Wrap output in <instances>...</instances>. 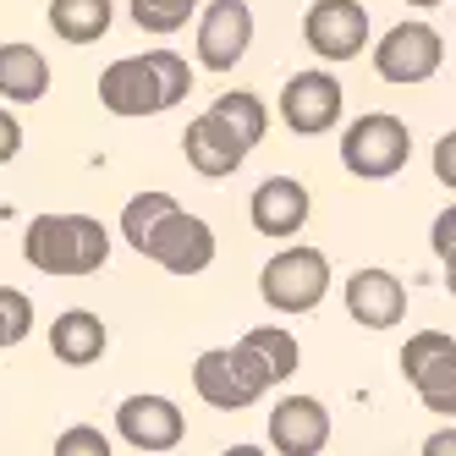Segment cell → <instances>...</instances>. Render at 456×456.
Listing matches in <instances>:
<instances>
[{"label": "cell", "mask_w": 456, "mask_h": 456, "mask_svg": "<svg viewBox=\"0 0 456 456\" xmlns=\"http://www.w3.org/2000/svg\"><path fill=\"white\" fill-rule=\"evenodd\" d=\"M192 94V67L176 50H143V55H121L100 72V105L110 116H159L176 110Z\"/></svg>", "instance_id": "6da1fadb"}, {"label": "cell", "mask_w": 456, "mask_h": 456, "mask_svg": "<svg viewBox=\"0 0 456 456\" xmlns=\"http://www.w3.org/2000/svg\"><path fill=\"white\" fill-rule=\"evenodd\" d=\"M22 258L39 275H100L110 265V232L94 215H34L22 232Z\"/></svg>", "instance_id": "7a4b0ae2"}, {"label": "cell", "mask_w": 456, "mask_h": 456, "mask_svg": "<svg viewBox=\"0 0 456 456\" xmlns=\"http://www.w3.org/2000/svg\"><path fill=\"white\" fill-rule=\"evenodd\" d=\"M407 159H412V133L390 110H369L341 133V166L357 182H390Z\"/></svg>", "instance_id": "3957f363"}, {"label": "cell", "mask_w": 456, "mask_h": 456, "mask_svg": "<svg viewBox=\"0 0 456 456\" xmlns=\"http://www.w3.org/2000/svg\"><path fill=\"white\" fill-rule=\"evenodd\" d=\"M330 291V258L319 248H286L258 270V297L275 314H314Z\"/></svg>", "instance_id": "277c9868"}, {"label": "cell", "mask_w": 456, "mask_h": 456, "mask_svg": "<svg viewBox=\"0 0 456 456\" xmlns=\"http://www.w3.org/2000/svg\"><path fill=\"white\" fill-rule=\"evenodd\" d=\"M341 110H346V88L324 67L291 72L286 88H281V121L297 138H319V133H330V126H341Z\"/></svg>", "instance_id": "5b68a950"}, {"label": "cell", "mask_w": 456, "mask_h": 456, "mask_svg": "<svg viewBox=\"0 0 456 456\" xmlns=\"http://www.w3.org/2000/svg\"><path fill=\"white\" fill-rule=\"evenodd\" d=\"M440 61H445V39L435 34L429 22H396L390 34L374 45V72L385 83H396V88H412V83H429L440 72Z\"/></svg>", "instance_id": "8992f818"}, {"label": "cell", "mask_w": 456, "mask_h": 456, "mask_svg": "<svg viewBox=\"0 0 456 456\" xmlns=\"http://www.w3.org/2000/svg\"><path fill=\"white\" fill-rule=\"evenodd\" d=\"M116 435L126 451H143V456H159V451H176L182 435H187V418L171 396H154V390H138L116 407Z\"/></svg>", "instance_id": "52a82bcc"}, {"label": "cell", "mask_w": 456, "mask_h": 456, "mask_svg": "<svg viewBox=\"0 0 456 456\" xmlns=\"http://www.w3.org/2000/svg\"><path fill=\"white\" fill-rule=\"evenodd\" d=\"M303 45L319 61H352L369 45V12L363 0H314L303 17Z\"/></svg>", "instance_id": "ba28073f"}, {"label": "cell", "mask_w": 456, "mask_h": 456, "mask_svg": "<svg viewBox=\"0 0 456 456\" xmlns=\"http://www.w3.org/2000/svg\"><path fill=\"white\" fill-rule=\"evenodd\" d=\"M253 45V6L248 0H209L199 17V67L204 72H232Z\"/></svg>", "instance_id": "9c48e42d"}, {"label": "cell", "mask_w": 456, "mask_h": 456, "mask_svg": "<svg viewBox=\"0 0 456 456\" xmlns=\"http://www.w3.org/2000/svg\"><path fill=\"white\" fill-rule=\"evenodd\" d=\"M143 258H154L166 275H204V270L215 265V225H209L204 215L176 209L166 225H159V237L149 242Z\"/></svg>", "instance_id": "30bf717a"}, {"label": "cell", "mask_w": 456, "mask_h": 456, "mask_svg": "<svg viewBox=\"0 0 456 456\" xmlns=\"http://www.w3.org/2000/svg\"><path fill=\"white\" fill-rule=\"evenodd\" d=\"M248 215H253V232H258V237L286 242V237H297L303 225H308L314 199H308V187H303L297 176H270V182L253 187Z\"/></svg>", "instance_id": "8fae6325"}, {"label": "cell", "mask_w": 456, "mask_h": 456, "mask_svg": "<svg viewBox=\"0 0 456 456\" xmlns=\"http://www.w3.org/2000/svg\"><path fill=\"white\" fill-rule=\"evenodd\" d=\"M270 451L281 456H319L330 445V412L319 396H281L270 412Z\"/></svg>", "instance_id": "7c38bea8"}, {"label": "cell", "mask_w": 456, "mask_h": 456, "mask_svg": "<svg viewBox=\"0 0 456 456\" xmlns=\"http://www.w3.org/2000/svg\"><path fill=\"white\" fill-rule=\"evenodd\" d=\"M192 390H199L215 412H242V407H253L265 396V390L248 379V369L237 363L232 346H209V352L192 357Z\"/></svg>", "instance_id": "4fadbf2b"}, {"label": "cell", "mask_w": 456, "mask_h": 456, "mask_svg": "<svg viewBox=\"0 0 456 456\" xmlns=\"http://www.w3.org/2000/svg\"><path fill=\"white\" fill-rule=\"evenodd\" d=\"M346 314H352V324H363V330H396L402 314H407V286L390 270L369 265L346 281Z\"/></svg>", "instance_id": "5bb4252c"}, {"label": "cell", "mask_w": 456, "mask_h": 456, "mask_svg": "<svg viewBox=\"0 0 456 456\" xmlns=\"http://www.w3.org/2000/svg\"><path fill=\"white\" fill-rule=\"evenodd\" d=\"M237 352V363L248 369V379L258 390H270V385H286L291 374H297L303 363V352H297V336L281 330V324H253V330L232 346Z\"/></svg>", "instance_id": "9a60e30c"}, {"label": "cell", "mask_w": 456, "mask_h": 456, "mask_svg": "<svg viewBox=\"0 0 456 456\" xmlns=\"http://www.w3.org/2000/svg\"><path fill=\"white\" fill-rule=\"evenodd\" d=\"M182 154H187V166L199 171V176H232V171H242V159L253 154L232 126H225L215 110H204L199 121H187V133H182Z\"/></svg>", "instance_id": "2e32d148"}, {"label": "cell", "mask_w": 456, "mask_h": 456, "mask_svg": "<svg viewBox=\"0 0 456 456\" xmlns=\"http://www.w3.org/2000/svg\"><path fill=\"white\" fill-rule=\"evenodd\" d=\"M105 341H110L105 319L88 314V308H67V314H55V324H50V352H55V363H67V369L100 363Z\"/></svg>", "instance_id": "e0dca14e"}, {"label": "cell", "mask_w": 456, "mask_h": 456, "mask_svg": "<svg viewBox=\"0 0 456 456\" xmlns=\"http://www.w3.org/2000/svg\"><path fill=\"white\" fill-rule=\"evenodd\" d=\"M50 94V61L34 45H0V100L6 105H39Z\"/></svg>", "instance_id": "ac0fdd59"}, {"label": "cell", "mask_w": 456, "mask_h": 456, "mask_svg": "<svg viewBox=\"0 0 456 456\" xmlns=\"http://www.w3.org/2000/svg\"><path fill=\"white\" fill-rule=\"evenodd\" d=\"M110 22H116L110 0H50V28H55V39H67V45L105 39Z\"/></svg>", "instance_id": "d6986e66"}, {"label": "cell", "mask_w": 456, "mask_h": 456, "mask_svg": "<svg viewBox=\"0 0 456 456\" xmlns=\"http://www.w3.org/2000/svg\"><path fill=\"white\" fill-rule=\"evenodd\" d=\"M182 204L171 199V192H133L126 199V209H121V242L133 248V253H149V242L159 237V225H166L171 215H176Z\"/></svg>", "instance_id": "ffe728a7"}, {"label": "cell", "mask_w": 456, "mask_h": 456, "mask_svg": "<svg viewBox=\"0 0 456 456\" xmlns=\"http://www.w3.org/2000/svg\"><path fill=\"white\" fill-rule=\"evenodd\" d=\"M209 110H215L225 126H232V133H237L248 149H258V143H265V133H270V105L258 100V94H248V88H225Z\"/></svg>", "instance_id": "44dd1931"}, {"label": "cell", "mask_w": 456, "mask_h": 456, "mask_svg": "<svg viewBox=\"0 0 456 456\" xmlns=\"http://www.w3.org/2000/svg\"><path fill=\"white\" fill-rule=\"evenodd\" d=\"M407 385L418 390V402L429 407L435 418H456V346H445L440 357H429V363H423Z\"/></svg>", "instance_id": "7402d4cb"}, {"label": "cell", "mask_w": 456, "mask_h": 456, "mask_svg": "<svg viewBox=\"0 0 456 456\" xmlns=\"http://www.w3.org/2000/svg\"><path fill=\"white\" fill-rule=\"evenodd\" d=\"M126 12H133V22L143 28V34H182L187 17L199 12V0H126Z\"/></svg>", "instance_id": "603a6c76"}, {"label": "cell", "mask_w": 456, "mask_h": 456, "mask_svg": "<svg viewBox=\"0 0 456 456\" xmlns=\"http://www.w3.org/2000/svg\"><path fill=\"white\" fill-rule=\"evenodd\" d=\"M28 330H34V297L17 286H0V352L28 341Z\"/></svg>", "instance_id": "cb8c5ba5"}, {"label": "cell", "mask_w": 456, "mask_h": 456, "mask_svg": "<svg viewBox=\"0 0 456 456\" xmlns=\"http://www.w3.org/2000/svg\"><path fill=\"white\" fill-rule=\"evenodd\" d=\"M445 346H456V336L451 330H418V336H407V346H402V374L412 379L429 357H440Z\"/></svg>", "instance_id": "d4e9b609"}, {"label": "cell", "mask_w": 456, "mask_h": 456, "mask_svg": "<svg viewBox=\"0 0 456 456\" xmlns=\"http://www.w3.org/2000/svg\"><path fill=\"white\" fill-rule=\"evenodd\" d=\"M55 456H110V440L94 423H77V429H67L55 440Z\"/></svg>", "instance_id": "484cf974"}, {"label": "cell", "mask_w": 456, "mask_h": 456, "mask_svg": "<svg viewBox=\"0 0 456 456\" xmlns=\"http://www.w3.org/2000/svg\"><path fill=\"white\" fill-rule=\"evenodd\" d=\"M429 248H435V258H445V253H456V204L435 215V225H429Z\"/></svg>", "instance_id": "4316f807"}, {"label": "cell", "mask_w": 456, "mask_h": 456, "mask_svg": "<svg viewBox=\"0 0 456 456\" xmlns=\"http://www.w3.org/2000/svg\"><path fill=\"white\" fill-rule=\"evenodd\" d=\"M17 154H22V121L12 116V105H0V166Z\"/></svg>", "instance_id": "83f0119b"}, {"label": "cell", "mask_w": 456, "mask_h": 456, "mask_svg": "<svg viewBox=\"0 0 456 456\" xmlns=\"http://www.w3.org/2000/svg\"><path fill=\"white\" fill-rule=\"evenodd\" d=\"M435 176H440V182L456 192V126H451V133L435 143Z\"/></svg>", "instance_id": "f1b7e54d"}, {"label": "cell", "mask_w": 456, "mask_h": 456, "mask_svg": "<svg viewBox=\"0 0 456 456\" xmlns=\"http://www.w3.org/2000/svg\"><path fill=\"white\" fill-rule=\"evenodd\" d=\"M423 456H456V429H440L423 440Z\"/></svg>", "instance_id": "f546056e"}, {"label": "cell", "mask_w": 456, "mask_h": 456, "mask_svg": "<svg viewBox=\"0 0 456 456\" xmlns=\"http://www.w3.org/2000/svg\"><path fill=\"white\" fill-rule=\"evenodd\" d=\"M440 265H445V291H451V297H456V253H445Z\"/></svg>", "instance_id": "4dcf8cb0"}, {"label": "cell", "mask_w": 456, "mask_h": 456, "mask_svg": "<svg viewBox=\"0 0 456 456\" xmlns=\"http://www.w3.org/2000/svg\"><path fill=\"white\" fill-rule=\"evenodd\" d=\"M407 6H423V12H429V6H440V0H407Z\"/></svg>", "instance_id": "1f68e13d"}]
</instances>
